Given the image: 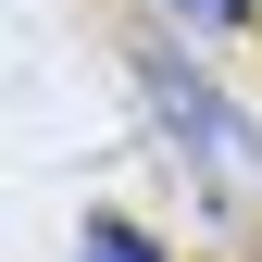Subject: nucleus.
Instances as JSON below:
<instances>
[{
    "instance_id": "nucleus-1",
    "label": "nucleus",
    "mask_w": 262,
    "mask_h": 262,
    "mask_svg": "<svg viewBox=\"0 0 262 262\" xmlns=\"http://www.w3.org/2000/svg\"><path fill=\"white\" fill-rule=\"evenodd\" d=\"M138 88H150V113H162V138H175L187 162H262V138H250V125L237 113H225V88L200 75V62H187V50H138Z\"/></svg>"
},
{
    "instance_id": "nucleus-2",
    "label": "nucleus",
    "mask_w": 262,
    "mask_h": 262,
    "mask_svg": "<svg viewBox=\"0 0 262 262\" xmlns=\"http://www.w3.org/2000/svg\"><path fill=\"white\" fill-rule=\"evenodd\" d=\"M75 262H162V250H150V237H138L125 212H88V237H75Z\"/></svg>"
},
{
    "instance_id": "nucleus-3",
    "label": "nucleus",
    "mask_w": 262,
    "mask_h": 262,
    "mask_svg": "<svg viewBox=\"0 0 262 262\" xmlns=\"http://www.w3.org/2000/svg\"><path fill=\"white\" fill-rule=\"evenodd\" d=\"M162 13H187V25H250L262 0H162Z\"/></svg>"
}]
</instances>
